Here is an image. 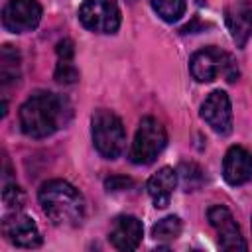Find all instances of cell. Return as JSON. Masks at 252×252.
Instances as JSON below:
<instances>
[{"mask_svg":"<svg viewBox=\"0 0 252 252\" xmlns=\"http://www.w3.org/2000/svg\"><path fill=\"white\" fill-rule=\"evenodd\" d=\"M71 106L67 98L51 91L32 93L20 106V128L30 138H47L67 124Z\"/></svg>","mask_w":252,"mask_h":252,"instance_id":"obj_1","label":"cell"},{"mask_svg":"<svg viewBox=\"0 0 252 252\" xmlns=\"http://www.w3.org/2000/svg\"><path fill=\"white\" fill-rule=\"evenodd\" d=\"M37 201L43 215L57 226L73 228L85 219V199L79 189L63 179H49L39 187Z\"/></svg>","mask_w":252,"mask_h":252,"instance_id":"obj_2","label":"cell"},{"mask_svg":"<svg viewBox=\"0 0 252 252\" xmlns=\"http://www.w3.org/2000/svg\"><path fill=\"white\" fill-rule=\"evenodd\" d=\"M91 136L96 152L106 159H116L126 148L124 124L112 110H94L91 118Z\"/></svg>","mask_w":252,"mask_h":252,"instance_id":"obj_3","label":"cell"},{"mask_svg":"<svg viewBox=\"0 0 252 252\" xmlns=\"http://www.w3.org/2000/svg\"><path fill=\"white\" fill-rule=\"evenodd\" d=\"M189 71L199 83H211L217 77H224L228 83H234L238 79V67L232 55L213 45L193 53V57L189 59Z\"/></svg>","mask_w":252,"mask_h":252,"instance_id":"obj_4","label":"cell"},{"mask_svg":"<svg viewBox=\"0 0 252 252\" xmlns=\"http://www.w3.org/2000/svg\"><path fill=\"white\" fill-rule=\"evenodd\" d=\"M167 132L163 124L154 116H144L136 130L132 148H130V161L136 165L152 163L165 148Z\"/></svg>","mask_w":252,"mask_h":252,"instance_id":"obj_5","label":"cell"},{"mask_svg":"<svg viewBox=\"0 0 252 252\" xmlns=\"http://www.w3.org/2000/svg\"><path fill=\"white\" fill-rule=\"evenodd\" d=\"M81 24L94 33H114L120 28V8L116 0H85L79 8Z\"/></svg>","mask_w":252,"mask_h":252,"instance_id":"obj_6","label":"cell"},{"mask_svg":"<svg viewBox=\"0 0 252 252\" xmlns=\"http://www.w3.org/2000/svg\"><path fill=\"white\" fill-rule=\"evenodd\" d=\"M41 4L37 0H8L2 8V26L12 33H26L37 28Z\"/></svg>","mask_w":252,"mask_h":252,"instance_id":"obj_7","label":"cell"},{"mask_svg":"<svg viewBox=\"0 0 252 252\" xmlns=\"http://www.w3.org/2000/svg\"><path fill=\"white\" fill-rule=\"evenodd\" d=\"M207 219H209V224L215 228V232L219 236V246L222 250L234 252V250H246L248 248L232 213L224 205H213L207 211Z\"/></svg>","mask_w":252,"mask_h":252,"instance_id":"obj_8","label":"cell"},{"mask_svg":"<svg viewBox=\"0 0 252 252\" xmlns=\"http://www.w3.org/2000/svg\"><path fill=\"white\" fill-rule=\"evenodd\" d=\"M2 234L8 242L20 248H37L41 244V232L33 219L18 211L2 219Z\"/></svg>","mask_w":252,"mask_h":252,"instance_id":"obj_9","label":"cell"},{"mask_svg":"<svg viewBox=\"0 0 252 252\" xmlns=\"http://www.w3.org/2000/svg\"><path fill=\"white\" fill-rule=\"evenodd\" d=\"M201 118L211 126L213 132L226 136L232 132V106L224 91H213L201 104Z\"/></svg>","mask_w":252,"mask_h":252,"instance_id":"obj_10","label":"cell"},{"mask_svg":"<svg viewBox=\"0 0 252 252\" xmlns=\"http://www.w3.org/2000/svg\"><path fill=\"white\" fill-rule=\"evenodd\" d=\"M144 236V226L142 222L132 217V215H120L112 220L110 224V232H108V240L116 250L122 252H130L136 250L142 242Z\"/></svg>","mask_w":252,"mask_h":252,"instance_id":"obj_11","label":"cell"},{"mask_svg":"<svg viewBox=\"0 0 252 252\" xmlns=\"http://www.w3.org/2000/svg\"><path fill=\"white\" fill-rule=\"evenodd\" d=\"M222 177L232 187L252 181V154L242 146H230L222 159Z\"/></svg>","mask_w":252,"mask_h":252,"instance_id":"obj_12","label":"cell"},{"mask_svg":"<svg viewBox=\"0 0 252 252\" xmlns=\"http://www.w3.org/2000/svg\"><path fill=\"white\" fill-rule=\"evenodd\" d=\"M224 20L238 47H244L252 35V4L250 0H232L226 6Z\"/></svg>","mask_w":252,"mask_h":252,"instance_id":"obj_13","label":"cell"},{"mask_svg":"<svg viewBox=\"0 0 252 252\" xmlns=\"http://www.w3.org/2000/svg\"><path fill=\"white\" fill-rule=\"evenodd\" d=\"M177 169L169 167V165H163L159 167L150 179H148V195L152 197L154 205L158 209H163L169 205L171 201V195H173V189L177 185Z\"/></svg>","mask_w":252,"mask_h":252,"instance_id":"obj_14","label":"cell"},{"mask_svg":"<svg viewBox=\"0 0 252 252\" xmlns=\"http://www.w3.org/2000/svg\"><path fill=\"white\" fill-rule=\"evenodd\" d=\"M20 79V53L12 45H4L0 51V83L2 87L14 85Z\"/></svg>","mask_w":252,"mask_h":252,"instance_id":"obj_15","label":"cell"},{"mask_svg":"<svg viewBox=\"0 0 252 252\" xmlns=\"http://www.w3.org/2000/svg\"><path fill=\"white\" fill-rule=\"evenodd\" d=\"M181 228H183L181 219L175 217V215H169V217H165V219H161V220H158L154 224L152 236L158 242H171L181 234Z\"/></svg>","mask_w":252,"mask_h":252,"instance_id":"obj_16","label":"cell"},{"mask_svg":"<svg viewBox=\"0 0 252 252\" xmlns=\"http://www.w3.org/2000/svg\"><path fill=\"white\" fill-rule=\"evenodd\" d=\"M154 12L167 24H173L177 20H181V16L185 14V0H150Z\"/></svg>","mask_w":252,"mask_h":252,"instance_id":"obj_17","label":"cell"},{"mask_svg":"<svg viewBox=\"0 0 252 252\" xmlns=\"http://www.w3.org/2000/svg\"><path fill=\"white\" fill-rule=\"evenodd\" d=\"M177 179L181 181V185L185 187V191H193V189L201 187V183H203L205 177H203V169L197 163L183 161L179 165V169H177Z\"/></svg>","mask_w":252,"mask_h":252,"instance_id":"obj_18","label":"cell"},{"mask_svg":"<svg viewBox=\"0 0 252 252\" xmlns=\"http://www.w3.org/2000/svg\"><path fill=\"white\" fill-rule=\"evenodd\" d=\"M55 81L63 83V85H73L79 81V71L73 65V59H57V67L53 73Z\"/></svg>","mask_w":252,"mask_h":252,"instance_id":"obj_19","label":"cell"},{"mask_svg":"<svg viewBox=\"0 0 252 252\" xmlns=\"http://www.w3.org/2000/svg\"><path fill=\"white\" fill-rule=\"evenodd\" d=\"M2 199H4V205L10 207V209H20L24 205V193L22 189L14 183V185H4L2 189Z\"/></svg>","mask_w":252,"mask_h":252,"instance_id":"obj_20","label":"cell"},{"mask_svg":"<svg viewBox=\"0 0 252 252\" xmlns=\"http://www.w3.org/2000/svg\"><path fill=\"white\" fill-rule=\"evenodd\" d=\"M104 187L108 191H124V189L134 187V181L130 177H124V175H112L104 181Z\"/></svg>","mask_w":252,"mask_h":252,"instance_id":"obj_21","label":"cell"},{"mask_svg":"<svg viewBox=\"0 0 252 252\" xmlns=\"http://www.w3.org/2000/svg\"><path fill=\"white\" fill-rule=\"evenodd\" d=\"M55 51H57V59H73V53H75V49H73V41L67 39V37L61 39V41L57 43Z\"/></svg>","mask_w":252,"mask_h":252,"instance_id":"obj_22","label":"cell"},{"mask_svg":"<svg viewBox=\"0 0 252 252\" xmlns=\"http://www.w3.org/2000/svg\"><path fill=\"white\" fill-rule=\"evenodd\" d=\"M128 2H136V0H128Z\"/></svg>","mask_w":252,"mask_h":252,"instance_id":"obj_23","label":"cell"}]
</instances>
